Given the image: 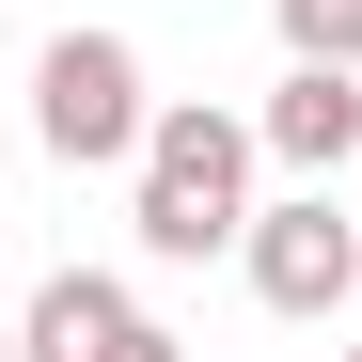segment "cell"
<instances>
[{"label": "cell", "mask_w": 362, "mask_h": 362, "mask_svg": "<svg viewBox=\"0 0 362 362\" xmlns=\"http://www.w3.org/2000/svg\"><path fill=\"white\" fill-rule=\"evenodd\" d=\"M127 221H142V252H158V268H205V252H236V221H252V127H236V110H205V95L142 110Z\"/></svg>", "instance_id": "cell-1"}, {"label": "cell", "mask_w": 362, "mask_h": 362, "mask_svg": "<svg viewBox=\"0 0 362 362\" xmlns=\"http://www.w3.org/2000/svg\"><path fill=\"white\" fill-rule=\"evenodd\" d=\"M142 47L127 32H47L32 47V142L64 158V173H127L142 158Z\"/></svg>", "instance_id": "cell-2"}, {"label": "cell", "mask_w": 362, "mask_h": 362, "mask_svg": "<svg viewBox=\"0 0 362 362\" xmlns=\"http://www.w3.org/2000/svg\"><path fill=\"white\" fill-rule=\"evenodd\" d=\"M236 268H252L268 315H346V284H362V205H331V173L299 205H252L236 221Z\"/></svg>", "instance_id": "cell-3"}, {"label": "cell", "mask_w": 362, "mask_h": 362, "mask_svg": "<svg viewBox=\"0 0 362 362\" xmlns=\"http://www.w3.org/2000/svg\"><path fill=\"white\" fill-rule=\"evenodd\" d=\"M142 346H158V315H142L110 268H47V284L16 299V362H142Z\"/></svg>", "instance_id": "cell-4"}, {"label": "cell", "mask_w": 362, "mask_h": 362, "mask_svg": "<svg viewBox=\"0 0 362 362\" xmlns=\"http://www.w3.org/2000/svg\"><path fill=\"white\" fill-rule=\"evenodd\" d=\"M252 158H284V173H346V158H362V79H346V64H284V95L252 110Z\"/></svg>", "instance_id": "cell-5"}, {"label": "cell", "mask_w": 362, "mask_h": 362, "mask_svg": "<svg viewBox=\"0 0 362 362\" xmlns=\"http://www.w3.org/2000/svg\"><path fill=\"white\" fill-rule=\"evenodd\" d=\"M284 16V64H362V0H268Z\"/></svg>", "instance_id": "cell-6"}, {"label": "cell", "mask_w": 362, "mask_h": 362, "mask_svg": "<svg viewBox=\"0 0 362 362\" xmlns=\"http://www.w3.org/2000/svg\"><path fill=\"white\" fill-rule=\"evenodd\" d=\"M0 362H16V315H0Z\"/></svg>", "instance_id": "cell-7"}, {"label": "cell", "mask_w": 362, "mask_h": 362, "mask_svg": "<svg viewBox=\"0 0 362 362\" xmlns=\"http://www.w3.org/2000/svg\"><path fill=\"white\" fill-rule=\"evenodd\" d=\"M346 205H362V158H346Z\"/></svg>", "instance_id": "cell-8"}, {"label": "cell", "mask_w": 362, "mask_h": 362, "mask_svg": "<svg viewBox=\"0 0 362 362\" xmlns=\"http://www.w3.org/2000/svg\"><path fill=\"white\" fill-rule=\"evenodd\" d=\"M346 362H362V346H346Z\"/></svg>", "instance_id": "cell-9"}]
</instances>
